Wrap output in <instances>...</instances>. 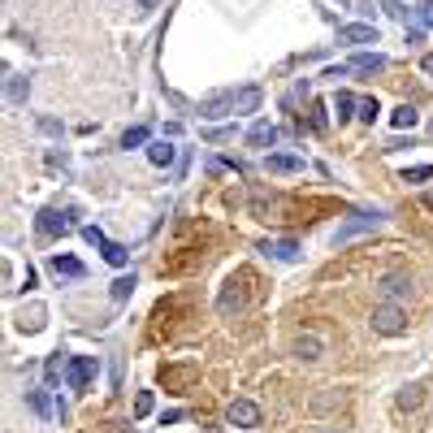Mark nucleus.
I'll list each match as a JSON object with an SVG mask.
<instances>
[{
	"instance_id": "25",
	"label": "nucleus",
	"mask_w": 433,
	"mask_h": 433,
	"mask_svg": "<svg viewBox=\"0 0 433 433\" xmlns=\"http://www.w3.org/2000/svg\"><path fill=\"white\" fill-rule=\"evenodd\" d=\"M429 178H433V165H416V169H403V182H412V186H416V182H429Z\"/></svg>"
},
{
	"instance_id": "34",
	"label": "nucleus",
	"mask_w": 433,
	"mask_h": 433,
	"mask_svg": "<svg viewBox=\"0 0 433 433\" xmlns=\"http://www.w3.org/2000/svg\"><path fill=\"white\" fill-rule=\"evenodd\" d=\"M421 70H425V74L433 78V52H425V61H421Z\"/></svg>"
},
{
	"instance_id": "28",
	"label": "nucleus",
	"mask_w": 433,
	"mask_h": 433,
	"mask_svg": "<svg viewBox=\"0 0 433 433\" xmlns=\"http://www.w3.org/2000/svg\"><path fill=\"white\" fill-rule=\"evenodd\" d=\"M83 238L91 243V247H104V243H108V238H104V230H100V225H87V230H83Z\"/></svg>"
},
{
	"instance_id": "17",
	"label": "nucleus",
	"mask_w": 433,
	"mask_h": 433,
	"mask_svg": "<svg viewBox=\"0 0 433 433\" xmlns=\"http://www.w3.org/2000/svg\"><path fill=\"white\" fill-rule=\"evenodd\" d=\"M173 156H178V147H173V143H165V139H156L152 147H147V160H152V165H169Z\"/></svg>"
},
{
	"instance_id": "1",
	"label": "nucleus",
	"mask_w": 433,
	"mask_h": 433,
	"mask_svg": "<svg viewBox=\"0 0 433 433\" xmlns=\"http://www.w3.org/2000/svg\"><path fill=\"white\" fill-rule=\"evenodd\" d=\"M35 225H39V234H44V238L70 234V225H74V212H70V208H39Z\"/></svg>"
},
{
	"instance_id": "36",
	"label": "nucleus",
	"mask_w": 433,
	"mask_h": 433,
	"mask_svg": "<svg viewBox=\"0 0 433 433\" xmlns=\"http://www.w3.org/2000/svg\"><path fill=\"white\" fill-rule=\"evenodd\" d=\"M317 433H334V429H317Z\"/></svg>"
},
{
	"instance_id": "33",
	"label": "nucleus",
	"mask_w": 433,
	"mask_h": 433,
	"mask_svg": "<svg viewBox=\"0 0 433 433\" xmlns=\"http://www.w3.org/2000/svg\"><path fill=\"white\" fill-rule=\"evenodd\" d=\"M421 22L433 26V0H425V5H421Z\"/></svg>"
},
{
	"instance_id": "22",
	"label": "nucleus",
	"mask_w": 433,
	"mask_h": 433,
	"mask_svg": "<svg viewBox=\"0 0 433 433\" xmlns=\"http://www.w3.org/2000/svg\"><path fill=\"white\" fill-rule=\"evenodd\" d=\"M382 9H386L395 22H412V13H416V9H408V5H403V0H382Z\"/></svg>"
},
{
	"instance_id": "6",
	"label": "nucleus",
	"mask_w": 433,
	"mask_h": 433,
	"mask_svg": "<svg viewBox=\"0 0 433 433\" xmlns=\"http://www.w3.org/2000/svg\"><path fill=\"white\" fill-rule=\"evenodd\" d=\"M338 44H377V26L369 22H351V26H338Z\"/></svg>"
},
{
	"instance_id": "9",
	"label": "nucleus",
	"mask_w": 433,
	"mask_h": 433,
	"mask_svg": "<svg viewBox=\"0 0 433 433\" xmlns=\"http://www.w3.org/2000/svg\"><path fill=\"white\" fill-rule=\"evenodd\" d=\"M48 269H52L57 277H70V282L87 273V269H83V260H78V256H65V251H57V256H52V260H48Z\"/></svg>"
},
{
	"instance_id": "24",
	"label": "nucleus",
	"mask_w": 433,
	"mask_h": 433,
	"mask_svg": "<svg viewBox=\"0 0 433 433\" xmlns=\"http://www.w3.org/2000/svg\"><path fill=\"white\" fill-rule=\"evenodd\" d=\"M130 290H134V273L113 282V299H117V304H126V299H130Z\"/></svg>"
},
{
	"instance_id": "10",
	"label": "nucleus",
	"mask_w": 433,
	"mask_h": 433,
	"mask_svg": "<svg viewBox=\"0 0 433 433\" xmlns=\"http://www.w3.org/2000/svg\"><path fill=\"white\" fill-rule=\"evenodd\" d=\"M377 221H382V212H351V221L338 230V243H347L351 234H360V230H373Z\"/></svg>"
},
{
	"instance_id": "13",
	"label": "nucleus",
	"mask_w": 433,
	"mask_h": 433,
	"mask_svg": "<svg viewBox=\"0 0 433 433\" xmlns=\"http://www.w3.org/2000/svg\"><path fill=\"white\" fill-rule=\"evenodd\" d=\"M247 143L251 147H273L277 143V126L273 121H256V126L247 130Z\"/></svg>"
},
{
	"instance_id": "19",
	"label": "nucleus",
	"mask_w": 433,
	"mask_h": 433,
	"mask_svg": "<svg viewBox=\"0 0 433 433\" xmlns=\"http://www.w3.org/2000/svg\"><path fill=\"white\" fill-rule=\"evenodd\" d=\"M295 356L299 360H317L321 356V338H312V334H304L299 343H295Z\"/></svg>"
},
{
	"instance_id": "3",
	"label": "nucleus",
	"mask_w": 433,
	"mask_h": 433,
	"mask_svg": "<svg viewBox=\"0 0 433 433\" xmlns=\"http://www.w3.org/2000/svg\"><path fill=\"white\" fill-rule=\"evenodd\" d=\"M403 325H408V317H403L399 304L373 308V330H377V334H403Z\"/></svg>"
},
{
	"instance_id": "8",
	"label": "nucleus",
	"mask_w": 433,
	"mask_h": 433,
	"mask_svg": "<svg viewBox=\"0 0 433 433\" xmlns=\"http://www.w3.org/2000/svg\"><path fill=\"white\" fill-rule=\"evenodd\" d=\"M260 251L273 256V260H299V243H295V238H264Z\"/></svg>"
},
{
	"instance_id": "16",
	"label": "nucleus",
	"mask_w": 433,
	"mask_h": 433,
	"mask_svg": "<svg viewBox=\"0 0 433 433\" xmlns=\"http://www.w3.org/2000/svg\"><path fill=\"white\" fill-rule=\"evenodd\" d=\"M5 96H9V104H26V96H31V83H26L22 74H9V78H5Z\"/></svg>"
},
{
	"instance_id": "31",
	"label": "nucleus",
	"mask_w": 433,
	"mask_h": 433,
	"mask_svg": "<svg viewBox=\"0 0 433 433\" xmlns=\"http://www.w3.org/2000/svg\"><path fill=\"white\" fill-rule=\"evenodd\" d=\"M225 139H234V126H225V130H208V143H225Z\"/></svg>"
},
{
	"instance_id": "14",
	"label": "nucleus",
	"mask_w": 433,
	"mask_h": 433,
	"mask_svg": "<svg viewBox=\"0 0 433 433\" xmlns=\"http://www.w3.org/2000/svg\"><path fill=\"white\" fill-rule=\"evenodd\" d=\"M269 173H299L304 169V160L299 156H290V152H269Z\"/></svg>"
},
{
	"instance_id": "11",
	"label": "nucleus",
	"mask_w": 433,
	"mask_h": 433,
	"mask_svg": "<svg viewBox=\"0 0 433 433\" xmlns=\"http://www.w3.org/2000/svg\"><path fill=\"white\" fill-rule=\"evenodd\" d=\"M230 113H234V91H221V96L199 104V117H230Z\"/></svg>"
},
{
	"instance_id": "27",
	"label": "nucleus",
	"mask_w": 433,
	"mask_h": 433,
	"mask_svg": "<svg viewBox=\"0 0 433 433\" xmlns=\"http://www.w3.org/2000/svg\"><path fill=\"white\" fill-rule=\"evenodd\" d=\"M416 403H421V386H408L399 395V408H416Z\"/></svg>"
},
{
	"instance_id": "23",
	"label": "nucleus",
	"mask_w": 433,
	"mask_h": 433,
	"mask_svg": "<svg viewBox=\"0 0 433 433\" xmlns=\"http://www.w3.org/2000/svg\"><path fill=\"white\" fill-rule=\"evenodd\" d=\"M147 143V126H130L126 134H121V147H126V152H130V147H143Z\"/></svg>"
},
{
	"instance_id": "2",
	"label": "nucleus",
	"mask_w": 433,
	"mask_h": 433,
	"mask_svg": "<svg viewBox=\"0 0 433 433\" xmlns=\"http://www.w3.org/2000/svg\"><path fill=\"white\" fill-rule=\"evenodd\" d=\"M91 377H96V360L91 356H70L65 360V386L70 390H87Z\"/></svg>"
},
{
	"instance_id": "7",
	"label": "nucleus",
	"mask_w": 433,
	"mask_h": 433,
	"mask_svg": "<svg viewBox=\"0 0 433 433\" xmlns=\"http://www.w3.org/2000/svg\"><path fill=\"white\" fill-rule=\"evenodd\" d=\"M347 70H351V74H369V78H373V74H382V70H386V57H382V52H356Z\"/></svg>"
},
{
	"instance_id": "5",
	"label": "nucleus",
	"mask_w": 433,
	"mask_h": 433,
	"mask_svg": "<svg viewBox=\"0 0 433 433\" xmlns=\"http://www.w3.org/2000/svg\"><path fill=\"white\" fill-rule=\"evenodd\" d=\"M243 282H247V277L225 282L221 299H216V312H221V317H230V312H243V308H247V290H243Z\"/></svg>"
},
{
	"instance_id": "21",
	"label": "nucleus",
	"mask_w": 433,
	"mask_h": 433,
	"mask_svg": "<svg viewBox=\"0 0 433 433\" xmlns=\"http://www.w3.org/2000/svg\"><path fill=\"white\" fill-rule=\"evenodd\" d=\"M351 108H360V100H356V96H347V91H338V96H334V113H338V121H347V117H351Z\"/></svg>"
},
{
	"instance_id": "15",
	"label": "nucleus",
	"mask_w": 433,
	"mask_h": 433,
	"mask_svg": "<svg viewBox=\"0 0 433 433\" xmlns=\"http://www.w3.org/2000/svg\"><path fill=\"white\" fill-rule=\"evenodd\" d=\"M260 108V87H238L234 91V113H256Z\"/></svg>"
},
{
	"instance_id": "35",
	"label": "nucleus",
	"mask_w": 433,
	"mask_h": 433,
	"mask_svg": "<svg viewBox=\"0 0 433 433\" xmlns=\"http://www.w3.org/2000/svg\"><path fill=\"white\" fill-rule=\"evenodd\" d=\"M425 204H429V208H433V191H429V195H425Z\"/></svg>"
},
{
	"instance_id": "12",
	"label": "nucleus",
	"mask_w": 433,
	"mask_h": 433,
	"mask_svg": "<svg viewBox=\"0 0 433 433\" xmlns=\"http://www.w3.org/2000/svg\"><path fill=\"white\" fill-rule=\"evenodd\" d=\"M382 295H386V304H399L403 295H412V277H403V273H390L382 282Z\"/></svg>"
},
{
	"instance_id": "30",
	"label": "nucleus",
	"mask_w": 433,
	"mask_h": 433,
	"mask_svg": "<svg viewBox=\"0 0 433 433\" xmlns=\"http://www.w3.org/2000/svg\"><path fill=\"white\" fill-rule=\"evenodd\" d=\"M26 399H31V408H35L39 416H48V399H44V395H39V390H31V395H26Z\"/></svg>"
},
{
	"instance_id": "29",
	"label": "nucleus",
	"mask_w": 433,
	"mask_h": 433,
	"mask_svg": "<svg viewBox=\"0 0 433 433\" xmlns=\"http://www.w3.org/2000/svg\"><path fill=\"white\" fill-rule=\"evenodd\" d=\"M377 113H382V108H377V100H360V121H369V126H373Z\"/></svg>"
},
{
	"instance_id": "37",
	"label": "nucleus",
	"mask_w": 433,
	"mask_h": 433,
	"mask_svg": "<svg viewBox=\"0 0 433 433\" xmlns=\"http://www.w3.org/2000/svg\"><path fill=\"white\" fill-rule=\"evenodd\" d=\"M429 134H433V126H429Z\"/></svg>"
},
{
	"instance_id": "26",
	"label": "nucleus",
	"mask_w": 433,
	"mask_h": 433,
	"mask_svg": "<svg viewBox=\"0 0 433 433\" xmlns=\"http://www.w3.org/2000/svg\"><path fill=\"white\" fill-rule=\"evenodd\" d=\"M147 412H152V390H139V399H134V416L143 421Z\"/></svg>"
},
{
	"instance_id": "20",
	"label": "nucleus",
	"mask_w": 433,
	"mask_h": 433,
	"mask_svg": "<svg viewBox=\"0 0 433 433\" xmlns=\"http://www.w3.org/2000/svg\"><path fill=\"white\" fill-rule=\"evenodd\" d=\"M100 256H104V260L113 264V269H121V264L130 260V256H126V247H121V243H104V247H100Z\"/></svg>"
},
{
	"instance_id": "4",
	"label": "nucleus",
	"mask_w": 433,
	"mask_h": 433,
	"mask_svg": "<svg viewBox=\"0 0 433 433\" xmlns=\"http://www.w3.org/2000/svg\"><path fill=\"white\" fill-rule=\"evenodd\" d=\"M225 421L234 425V429H256V425H260V408H256L251 399H234L225 408Z\"/></svg>"
},
{
	"instance_id": "32",
	"label": "nucleus",
	"mask_w": 433,
	"mask_h": 433,
	"mask_svg": "<svg viewBox=\"0 0 433 433\" xmlns=\"http://www.w3.org/2000/svg\"><path fill=\"white\" fill-rule=\"evenodd\" d=\"M39 130H44V134H61V121H52V117H39Z\"/></svg>"
},
{
	"instance_id": "18",
	"label": "nucleus",
	"mask_w": 433,
	"mask_h": 433,
	"mask_svg": "<svg viewBox=\"0 0 433 433\" xmlns=\"http://www.w3.org/2000/svg\"><path fill=\"white\" fill-rule=\"evenodd\" d=\"M416 117H421V113H416L412 104H399L395 113H390V126H395V130H412V126H416Z\"/></svg>"
}]
</instances>
